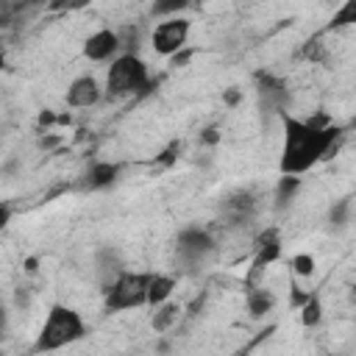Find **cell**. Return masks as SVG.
Listing matches in <instances>:
<instances>
[{
  "label": "cell",
  "instance_id": "16",
  "mask_svg": "<svg viewBox=\"0 0 356 356\" xmlns=\"http://www.w3.org/2000/svg\"><path fill=\"white\" fill-rule=\"evenodd\" d=\"M298 186H300V178L298 175H284L281 181H278V189H275V206L278 209H284L292 197H295V192H298Z\"/></svg>",
  "mask_w": 356,
  "mask_h": 356
},
{
  "label": "cell",
  "instance_id": "13",
  "mask_svg": "<svg viewBox=\"0 0 356 356\" xmlns=\"http://www.w3.org/2000/svg\"><path fill=\"white\" fill-rule=\"evenodd\" d=\"M178 317H181V303L178 300H172V298H167L164 303H159V306H153V331H167V328H172L175 323H178Z\"/></svg>",
  "mask_w": 356,
  "mask_h": 356
},
{
  "label": "cell",
  "instance_id": "15",
  "mask_svg": "<svg viewBox=\"0 0 356 356\" xmlns=\"http://www.w3.org/2000/svg\"><path fill=\"white\" fill-rule=\"evenodd\" d=\"M273 303H275V298H273L270 289H264V286H250L248 289V309H250L253 317H261L264 312H270Z\"/></svg>",
  "mask_w": 356,
  "mask_h": 356
},
{
  "label": "cell",
  "instance_id": "23",
  "mask_svg": "<svg viewBox=\"0 0 356 356\" xmlns=\"http://www.w3.org/2000/svg\"><path fill=\"white\" fill-rule=\"evenodd\" d=\"M3 331H6V312H0V337H3Z\"/></svg>",
  "mask_w": 356,
  "mask_h": 356
},
{
  "label": "cell",
  "instance_id": "12",
  "mask_svg": "<svg viewBox=\"0 0 356 356\" xmlns=\"http://www.w3.org/2000/svg\"><path fill=\"white\" fill-rule=\"evenodd\" d=\"M175 292V275H167V273H153L150 275V284H147V306H159L164 303L167 298H172Z\"/></svg>",
  "mask_w": 356,
  "mask_h": 356
},
{
  "label": "cell",
  "instance_id": "7",
  "mask_svg": "<svg viewBox=\"0 0 356 356\" xmlns=\"http://www.w3.org/2000/svg\"><path fill=\"white\" fill-rule=\"evenodd\" d=\"M120 47H122V39L114 28H97L83 39L81 53H83V58H89L95 64H103V61H111L120 53Z\"/></svg>",
  "mask_w": 356,
  "mask_h": 356
},
{
  "label": "cell",
  "instance_id": "19",
  "mask_svg": "<svg viewBox=\"0 0 356 356\" xmlns=\"http://www.w3.org/2000/svg\"><path fill=\"white\" fill-rule=\"evenodd\" d=\"M292 267H295L298 275H312L314 273V259L309 253H298V256H292Z\"/></svg>",
  "mask_w": 356,
  "mask_h": 356
},
{
  "label": "cell",
  "instance_id": "20",
  "mask_svg": "<svg viewBox=\"0 0 356 356\" xmlns=\"http://www.w3.org/2000/svg\"><path fill=\"white\" fill-rule=\"evenodd\" d=\"M348 214H350V200L345 197V200H339V203L331 209V222L345 225V222H348Z\"/></svg>",
  "mask_w": 356,
  "mask_h": 356
},
{
  "label": "cell",
  "instance_id": "5",
  "mask_svg": "<svg viewBox=\"0 0 356 356\" xmlns=\"http://www.w3.org/2000/svg\"><path fill=\"white\" fill-rule=\"evenodd\" d=\"M172 248H175V261H178V267L186 270V273H195V270H200V267L214 256L217 242H214V236H211L206 228H200V225H186V228L178 231Z\"/></svg>",
  "mask_w": 356,
  "mask_h": 356
},
{
  "label": "cell",
  "instance_id": "21",
  "mask_svg": "<svg viewBox=\"0 0 356 356\" xmlns=\"http://www.w3.org/2000/svg\"><path fill=\"white\" fill-rule=\"evenodd\" d=\"M89 0H50V8L56 11H72V8H83Z\"/></svg>",
  "mask_w": 356,
  "mask_h": 356
},
{
  "label": "cell",
  "instance_id": "4",
  "mask_svg": "<svg viewBox=\"0 0 356 356\" xmlns=\"http://www.w3.org/2000/svg\"><path fill=\"white\" fill-rule=\"evenodd\" d=\"M153 273H142V270H122L108 289H103V306L106 312L117 314V312H131L139 306H147V284H150Z\"/></svg>",
  "mask_w": 356,
  "mask_h": 356
},
{
  "label": "cell",
  "instance_id": "9",
  "mask_svg": "<svg viewBox=\"0 0 356 356\" xmlns=\"http://www.w3.org/2000/svg\"><path fill=\"white\" fill-rule=\"evenodd\" d=\"M278 259H281V236H278L275 228H270L253 245V264H250L253 270H250V278H259L264 273V267L275 264Z\"/></svg>",
  "mask_w": 356,
  "mask_h": 356
},
{
  "label": "cell",
  "instance_id": "1",
  "mask_svg": "<svg viewBox=\"0 0 356 356\" xmlns=\"http://www.w3.org/2000/svg\"><path fill=\"white\" fill-rule=\"evenodd\" d=\"M284 122V139H281V159L278 170L281 175H303L323 159H331L342 128L328 122L325 117L317 120H298V117H281Z\"/></svg>",
  "mask_w": 356,
  "mask_h": 356
},
{
  "label": "cell",
  "instance_id": "8",
  "mask_svg": "<svg viewBox=\"0 0 356 356\" xmlns=\"http://www.w3.org/2000/svg\"><path fill=\"white\" fill-rule=\"evenodd\" d=\"M64 100L70 108H92L103 100V86L95 75H78L67 92H64Z\"/></svg>",
  "mask_w": 356,
  "mask_h": 356
},
{
  "label": "cell",
  "instance_id": "14",
  "mask_svg": "<svg viewBox=\"0 0 356 356\" xmlns=\"http://www.w3.org/2000/svg\"><path fill=\"white\" fill-rule=\"evenodd\" d=\"M192 0H150V17L153 19H167V17H181Z\"/></svg>",
  "mask_w": 356,
  "mask_h": 356
},
{
  "label": "cell",
  "instance_id": "2",
  "mask_svg": "<svg viewBox=\"0 0 356 356\" xmlns=\"http://www.w3.org/2000/svg\"><path fill=\"white\" fill-rule=\"evenodd\" d=\"M86 337V320L81 317L78 309L67 306V303H53L44 314V323L36 334L33 350L44 353V350H58L67 345H75Z\"/></svg>",
  "mask_w": 356,
  "mask_h": 356
},
{
  "label": "cell",
  "instance_id": "22",
  "mask_svg": "<svg viewBox=\"0 0 356 356\" xmlns=\"http://www.w3.org/2000/svg\"><path fill=\"white\" fill-rule=\"evenodd\" d=\"M11 222V206L8 203H0V231Z\"/></svg>",
  "mask_w": 356,
  "mask_h": 356
},
{
  "label": "cell",
  "instance_id": "24",
  "mask_svg": "<svg viewBox=\"0 0 356 356\" xmlns=\"http://www.w3.org/2000/svg\"><path fill=\"white\" fill-rule=\"evenodd\" d=\"M6 67V50H3V44H0V70Z\"/></svg>",
  "mask_w": 356,
  "mask_h": 356
},
{
  "label": "cell",
  "instance_id": "18",
  "mask_svg": "<svg viewBox=\"0 0 356 356\" xmlns=\"http://www.w3.org/2000/svg\"><path fill=\"white\" fill-rule=\"evenodd\" d=\"M350 22H356V3H353V0H348V3L334 14L331 25H334V28H342V25H350Z\"/></svg>",
  "mask_w": 356,
  "mask_h": 356
},
{
  "label": "cell",
  "instance_id": "6",
  "mask_svg": "<svg viewBox=\"0 0 356 356\" xmlns=\"http://www.w3.org/2000/svg\"><path fill=\"white\" fill-rule=\"evenodd\" d=\"M189 33H192V22L181 14V17H167V19H159L156 28L150 31V47L156 56H178V50L186 47L189 42Z\"/></svg>",
  "mask_w": 356,
  "mask_h": 356
},
{
  "label": "cell",
  "instance_id": "17",
  "mask_svg": "<svg viewBox=\"0 0 356 356\" xmlns=\"http://www.w3.org/2000/svg\"><path fill=\"white\" fill-rule=\"evenodd\" d=\"M320 317H323L320 298H317V295H309V298L300 303V320H303V325L309 328V325H317V323H320Z\"/></svg>",
  "mask_w": 356,
  "mask_h": 356
},
{
  "label": "cell",
  "instance_id": "10",
  "mask_svg": "<svg viewBox=\"0 0 356 356\" xmlns=\"http://www.w3.org/2000/svg\"><path fill=\"white\" fill-rule=\"evenodd\" d=\"M122 270H125V261H122V256H120L114 248H97V250H95V281H97L100 292L108 289L111 281H114Z\"/></svg>",
  "mask_w": 356,
  "mask_h": 356
},
{
  "label": "cell",
  "instance_id": "25",
  "mask_svg": "<svg viewBox=\"0 0 356 356\" xmlns=\"http://www.w3.org/2000/svg\"><path fill=\"white\" fill-rule=\"evenodd\" d=\"M0 312H3V300H0Z\"/></svg>",
  "mask_w": 356,
  "mask_h": 356
},
{
  "label": "cell",
  "instance_id": "11",
  "mask_svg": "<svg viewBox=\"0 0 356 356\" xmlns=\"http://www.w3.org/2000/svg\"><path fill=\"white\" fill-rule=\"evenodd\" d=\"M122 167L117 161H92L89 170L83 172V186L92 189V192H100V189H108L117 184Z\"/></svg>",
  "mask_w": 356,
  "mask_h": 356
},
{
  "label": "cell",
  "instance_id": "3",
  "mask_svg": "<svg viewBox=\"0 0 356 356\" xmlns=\"http://www.w3.org/2000/svg\"><path fill=\"white\" fill-rule=\"evenodd\" d=\"M150 89V70L142 56L125 50L111 58V67L106 72L103 95L120 100V97H136Z\"/></svg>",
  "mask_w": 356,
  "mask_h": 356
}]
</instances>
